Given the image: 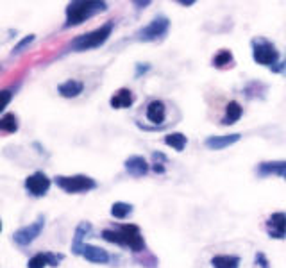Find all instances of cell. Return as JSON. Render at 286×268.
I'll return each instance as SVG.
<instances>
[{
  "mask_svg": "<svg viewBox=\"0 0 286 268\" xmlns=\"http://www.w3.org/2000/svg\"><path fill=\"white\" fill-rule=\"evenodd\" d=\"M100 236L109 243L131 249L133 252H143L147 249L142 231L138 226H133V224H120L115 229H104Z\"/></svg>",
  "mask_w": 286,
  "mask_h": 268,
  "instance_id": "6da1fadb",
  "label": "cell"
},
{
  "mask_svg": "<svg viewBox=\"0 0 286 268\" xmlns=\"http://www.w3.org/2000/svg\"><path fill=\"white\" fill-rule=\"evenodd\" d=\"M107 11V4L100 0H75L67 7V21L64 27H75L84 24L86 20Z\"/></svg>",
  "mask_w": 286,
  "mask_h": 268,
  "instance_id": "7a4b0ae2",
  "label": "cell"
},
{
  "mask_svg": "<svg viewBox=\"0 0 286 268\" xmlns=\"http://www.w3.org/2000/svg\"><path fill=\"white\" fill-rule=\"evenodd\" d=\"M115 24L113 21H106L104 25H100L99 29L92 32H86V34H81L77 38L72 39L70 43V49L77 50V52H84V50H92L97 49V47L104 45V43L109 39L111 32H113Z\"/></svg>",
  "mask_w": 286,
  "mask_h": 268,
  "instance_id": "3957f363",
  "label": "cell"
},
{
  "mask_svg": "<svg viewBox=\"0 0 286 268\" xmlns=\"http://www.w3.org/2000/svg\"><path fill=\"white\" fill-rule=\"evenodd\" d=\"M168 31L170 20L166 16H163V14H159L150 24H147L136 32V39H140V41H159V39H163L168 34Z\"/></svg>",
  "mask_w": 286,
  "mask_h": 268,
  "instance_id": "277c9868",
  "label": "cell"
},
{
  "mask_svg": "<svg viewBox=\"0 0 286 268\" xmlns=\"http://www.w3.org/2000/svg\"><path fill=\"white\" fill-rule=\"evenodd\" d=\"M252 57L258 64H263V66H270L277 63L279 59V52L277 49L265 38H256L252 39Z\"/></svg>",
  "mask_w": 286,
  "mask_h": 268,
  "instance_id": "5b68a950",
  "label": "cell"
},
{
  "mask_svg": "<svg viewBox=\"0 0 286 268\" xmlns=\"http://www.w3.org/2000/svg\"><path fill=\"white\" fill-rule=\"evenodd\" d=\"M56 184L63 191H67V193H82V191H90L97 188L95 179H92L88 175H72V177L57 175Z\"/></svg>",
  "mask_w": 286,
  "mask_h": 268,
  "instance_id": "8992f818",
  "label": "cell"
},
{
  "mask_svg": "<svg viewBox=\"0 0 286 268\" xmlns=\"http://www.w3.org/2000/svg\"><path fill=\"white\" fill-rule=\"evenodd\" d=\"M43 226H45V218H43V216H38L36 222L29 224V226H25V227H20V229L14 233V236H13L14 241H16L18 245H21V247L31 245L43 231Z\"/></svg>",
  "mask_w": 286,
  "mask_h": 268,
  "instance_id": "52a82bcc",
  "label": "cell"
},
{
  "mask_svg": "<svg viewBox=\"0 0 286 268\" xmlns=\"http://www.w3.org/2000/svg\"><path fill=\"white\" fill-rule=\"evenodd\" d=\"M50 188V179L43 172H34L25 179V190L34 197H43Z\"/></svg>",
  "mask_w": 286,
  "mask_h": 268,
  "instance_id": "ba28073f",
  "label": "cell"
},
{
  "mask_svg": "<svg viewBox=\"0 0 286 268\" xmlns=\"http://www.w3.org/2000/svg\"><path fill=\"white\" fill-rule=\"evenodd\" d=\"M267 233L270 238L283 240L286 238V213H274L267 220Z\"/></svg>",
  "mask_w": 286,
  "mask_h": 268,
  "instance_id": "9c48e42d",
  "label": "cell"
},
{
  "mask_svg": "<svg viewBox=\"0 0 286 268\" xmlns=\"http://www.w3.org/2000/svg\"><path fill=\"white\" fill-rule=\"evenodd\" d=\"M81 256L86 259V261L97 263V265H106V263L109 261V254H107V251H104V249H100V247H95V245L84 243Z\"/></svg>",
  "mask_w": 286,
  "mask_h": 268,
  "instance_id": "30bf717a",
  "label": "cell"
},
{
  "mask_svg": "<svg viewBox=\"0 0 286 268\" xmlns=\"http://www.w3.org/2000/svg\"><path fill=\"white\" fill-rule=\"evenodd\" d=\"M125 170L133 177H145L148 173L147 159L143 155H131L125 159Z\"/></svg>",
  "mask_w": 286,
  "mask_h": 268,
  "instance_id": "8fae6325",
  "label": "cell"
},
{
  "mask_svg": "<svg viewBox=\"0 0 286 268\" xmlns=\"http://www.w3.org/2000/svg\"><path fill=\"white\" fill-rule=\"evenodd\" d=\"M61 259H63V256L61 254L57 256V254H52V252H39V254H36L34 258L29 259L27 268H45L47 265L57 266Z\"/></svg>",
  "mask_w": 286,
  "mask_h": 268,
  "instance_id": "7c38bea8",
  "label": "cell"
},
{
  "mask_svg": "<svg viewBox=\"0 0 286 268\" xmlns=\"http://www.w3.org/2000/svg\"><path fill=\"white\" fill-rule=\"evenodd\" d=\"M241 134H226V136H209L206 138L204 145L211 150H222V148L231 147L233 143L240 141Z\"/></svg>",
  "mask_w": 286,
  "mask_h": 268,
  "instance_id": "4fadbf2b",
  "label": "cell"
},
{
  "mask_svg": "<svg viewBox=\"0 0 286 268\" xmlns=\"http://www.w3.org/2000/svg\"><path fill=\"white\" fill-rule=\"evenodd\" d=\"M147 118H148V122H152V124L161 125V122L166 120L165 102H161V100H152V102L147 106Z\"/></svg>",
  "mask_w": 286,
  "mask_h": 268,
  "instance_id": "5bb4252c",
  "label": "cell"
},
{
  "mask_svg": "<svg viewBox=\"0 0 286 268\" xmlns=\"http://www.w3.org/2000/svg\"><path fill=\"white\" fill-rule=\"evenodd\" d=\"M258 175H286V161H265L258 165Z\"/></svg>",
  "mask_w": 286,
  "mask_h": 268,
  "instance_id": "9a60e30c",
  "label": "cell"
},
{
  "mask_svg": "<svg viewBox=\"0 0 286 268\" xmlns=\"http://www.w3.org/2000/svg\"><path fill=\"white\" fill-rule=\"evenodd\" d=\"M133 102H135V95H133V92L127 88L118 90L109 100L111 107H115V109H125V107H131Z\"/></svg>",
  "mask_w": 286,
  "mask_h": 268,
  "instance_id": "2e32d148",
  "label": "cell"
},
{
  "mask_svg": "<svg viewBox=\"0 0 286 268\" xmlns=\"http://www.w3.org/2000/svg\"><path fill=\"white\" fill-rule=\"evenodd\" d=\"M82 90H84V84H82L81 81H75V79H70V81L57 86V92H59V95L64 97V99H75V97L81 95Z\"/></svg>",
  "mask_w": 286,
  "mask_h": 268,
  "instance_id": "e0dca14e",
  "label": "cell"
},
{
  "mask_svg": "<svg viewBox=\"0 0 286 268\" xmlns=\"http://www.w3.org/2000/svg\"><path fill=\"white\" fill-rule=\"evenodd\" d=\"M241 117H244V107H241L236 100H231L226 106V115H224V118H222V125L236 124Z\"/></svg>",
  "mask_w": 286,
  "mask_h": 268,
  "instance_id": "ac0fdd59",
  "label": "cell"
},
{
  "mask_svg": "<svg viewBox=\"0 0 286 268\" xmlns=\"http://www.w3.org/2000/svg\"><path fill=\"white\" fill-rule=\"evenodd\" d=\"M90 231H92V224H90V222H81L77 226V229H75L74 241H72V252H74V254H81V252H82V247H84L82 240H84V236L90 233Z\"/></svg>",
  "mask_w": 286,
  "mask_h": 268,
  "instance_id": "d6986e66",
  "label": "cell"
},
{
  "mask_svg": "<svg viewBox=\"0 0 286 268\" xmlns=\"http://www.w3.org/2000/svg\"><path fill=\"white\" fill-rule=\"evenodd\" d=\"M240 256H215L211 259L213 268H240Z\"/></svg>",
  "mask_w": 286,
  "mask_h": 268,
  "instance_id": "ffe728a7",
  "label": "cell"
},
{
  "mask_svg": "<svg viewBox=\"0 0 286 268\" xmlns=\"http://www.w3.org/2000/svg\"><path fill=\"white\" fill-rule=\"evenodd\" d=\"M165 143L168 145V147L175 148L177 152H183L188 143V138L184 136L183 132H172V134H166L165 136Z\"/></svg>",
  "mask_w": 286,
  "mask_h": 268,
  "instance_id": "44dd1931",
  "label": "cell"
},
{
  "mask_svg": "<svg viewBox=\"0 0 286 268\" xmlns=\"http://www.w3.org/2000/svg\"><path fill=\"white\" fill-rule=\"evenodd\" d=\"M18 131V118L13 113H6L0 118V132H16Z\"/></svg>",
  "mask_w": 286,
  "mask_h": 268,
  "instance_id": "7402d4cb",
  "label": "cell"
},
{
  "mask_svg": "<svg viewBox=\"0 0 286 268\" xmlns=\"http://www.w3.org/2000/svg\"><path fill=\"white\" fill-rule=\"evenodd\" d=\"M131 213H133V206L127 204V202H115V204L111 206V215H113V218L124 220V218H127Z\"/></svg>",
  "mask_w": 286,
  "mask_h": 268,
  "instance_id": "603a6c76",
  "label": "cell"
},
{
  "mask_svg": "<svg viewBox=\"0 0 286 268\" xmlns=\"http://www.w3.org/2000/svg\"><path fill=\"white\" fill-rule=\"evenodd\" d=\"M213 66L215 68H226L229 66L231 63H234L233 59V54L229 52V50H220L218 54H215V57H213Z\"/></svg>",
  "mask_w": 286,
  "mask_h": 268,
  "instance_id": "cb8c5ba5",
  "label": "cell"
},
{
  "mask_svg": "<svg viewBox=\"0 0 286 268\" xmlns=\"http://www.w3.org/2000/svg\"><path fill=\"white\" fill-rule=\"evenodd\" d=\"M11 99H13V93H11V90H0V113L6 109L7 104L11 102Z\"/></svg>",
  "mask_w": 286,
  "mask_h": 268,
  "instance_id": "d4e9b609",
  "label": "cell"
},
{
  "mask_svg": "<svg viewBox=\"0 0 286 268\" xmlns=\"http://www.w3.org/2000/svg\"><path fill=\"white\" fill-rule=\"evenodd\" d=\"M32 41H34V34H29L27 38H24V39H21V41L18 43V45L13 49V56H14V54H20V52H24V49H25V47H27V45H31Z\"/></svg>",
  "mask_w": 286,
  "mask_h": 268,
  "instance_id": "484cf974",
  "label": "cell"
},
{
  "mask_svg": "<svg viewBox=\"0 0 286 268\" xmlns=\"http://www.w3.org/2000/svg\"><path fill=\"white\" fill-rule=\"evenodd\" d=\"M254 263H256V265H258L259 268H270L269 259H267V256L263 254V252H256V256H254Z\"/></svg>",
  "mask_w": 286,
  "mask_h": 268,
  "instance_id": "4316f807",
  "label": "cell"
},
{
  "mask_svg": "<svg viewBox=\"0 0 286 268\" xmlns=\"http://www.w3.org/2000/svg\"><path fill=\"white\" fill-rule=\"evenodd\" d=\"M150 70V64L148 63H138L136 64V77H142L143 74H147V72Z\"/></svg>",
  "mask_w": 286,
  "mask_h": 268,
  "instance_id": "83f0119b",
  "label": "cell"
},
{
  "mask_svg": "<svg viewBox=\"0 0 286 268\" xmlns=\"http://www.w3.org/2000/svg\"><path fill=\"white\" fill-rule=\"evenodd\" d=\"M152 161L154 163H159V165H163V163L168 161V158H166L163 152H152Z\"/></svg>",
  "mask_w": 286,
  "mask_h": 268,
  "instance_id": "f1b7e54d",
  "label": "cell"
},
{
  "mask_svg": "<svg viewBox=\"0 0 286 268\" xmlns=\"http://www.w3.org/2000/svg\"><path fill=\"white\" fill-rule=\"evenodd\" d=\"M284 68H286V61H283V63H276L272 68H270V70H272L274 74H283Z\"/></svg>",
  "mask_w": 286,
  "mask_h": 268,
  "instance_id": "f546056e",
  "label": "cell"
},
{
  "mask_svg": "<svg viewBox=\"0 0 286 268\" xmlns=\"http://www.w3.org/2000/svg\"><path fill=\"white\" fill-rule=\"evenodd\" d=\"M152 170H154L156 173H165V166L159 165V163H154V166H152Z\"/></svg>",
  "mask_w": 286,
  "mask_h": 268,
  "instance_id": "4dcf8cb0",
  "label": "cell"
},
{
  "mask_svg": "<svg viewBox=\"0 0 286 268\" xmlns=\"http://www.w3.org/2000/svg\"><path fill=\"white\" fill-rule=\"evenodd\" d=\"M148 0H145V2H135V6H138V9H142V7H145V6H148Z\"/></svg>",
  "mask_w": 286,
  "mask_h": 268,
  "instance_id": "1f68e13d",
  "label": "cell"
},
{
  "mask_svg": "<svg viewBox=\"0 0 286 268\" xmlns=\"http://www.w3.org/2000/svg\"><path fill=\"white\" fill-rule=\"evenodd\" d=\"M181 4H183V6H191V4H193V0H183Z\"/></svg>",
  "mask_w": 286,
  "mask_h": 268,
  "instance_id": "d6a6232c",
  "label": "cell"
},
{
  "mask_svg": "<svg viewBox=\"0 0 286 268\" xmlns=\"http://www.w3.org/2000/svg\"><path fill=\"white\" fill-rule=\"evenodd\" d=\"M0 231H2V222H0Z\"/></svg>",
  "mask_w": 286,
  "mask_h": 268,
  "instance_id": "836d02e7",
  "label": "cell"
},
{
  "mask_svg": "<svg viewBox=\"0 0 286 268\" xmlns=\"http://www.w3.org/2000/svg\"><path fill=\"white\" fill-rule=\"evenodd\" d=\"M284 179H286V175H284Z\"/></svg>",
  "mask_w": 286,
  "mask_h": 268,
  "instance_id": "e575fe53",
  "label": "cell"
}]
</instances>
